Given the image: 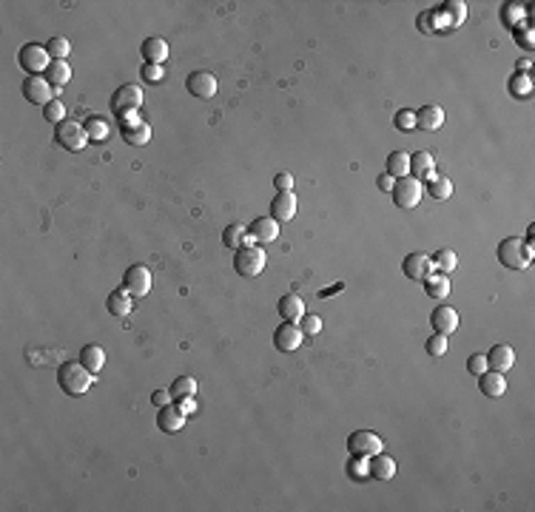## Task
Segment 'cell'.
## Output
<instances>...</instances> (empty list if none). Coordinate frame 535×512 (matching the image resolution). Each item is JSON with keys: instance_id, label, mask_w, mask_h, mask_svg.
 I'll return each instance as SVG.
<instances>
[{"instance_id": "50", "label": "cell", "mask_w": 535, "mask_h": 512, "mask_svg": "<svg viewBox=\"0 0 535 512\" xmlns=\"http://www.w3.org/2000/svg\"><path fill=\"white\" fill-rule=\"evenodd\" d=\"M176 404H180V410H183L186 415H191V413L197 410V404H194V399H183V402H176Z\"/></svg>"}, {"instance_id": "49", "label": "cell", "mask_w": 535, "mask_h": 512, "mask_svg": "<svg viewBox=\"0 0 535 512\" xmlns=\"http://www.w3.org/2000/svg\"><path fill=\"white\" fill-rule=\"evenodd\" d=\"M376 185H379L381 191H393V185H396V179H393L390 174H381V176L376 179Z\"/></svg>"}, {"instance_id": "35", "label": "cell", "mask_w": 535, "mask_h": 512, "mask_svg": "<svg viewBox=\"0 0 535 512\" xmlns=\"http://www.w3.org/2000/svg\"><path fill=\"white\" fill-rule=\"evenodd\" d=\"M430 259H433V267H438V274H453L456 265H459V259H456V254H453L450 248L436 251Z\"/></svg>"}, {"instance_id": "1", "label": "cell", "mask_w": 535, "mask_h": 512, "mask_svg": "<svg viewBox=\"0 0 535 512\" xmlns=\"http://www.w3.org/2000/svg\"><path fill=\"white\" fill-rule=\"evenodd\" d=\"M57 384H60V390L66 396L80 399L88 393V387L94 384V373L88 370L83 361H66V365H60V370H57Z\"/></svg>"}, {"instance_id": "36", "label": "cell", "mask_w": 535, "mask_h": 512, "mask_svg": "<svg viewBox=\"0 0 535 512\" xmlns=\"http://www.w3.org/2000/svg\"><path fill=\"white\" fill-rule=\"evenodd\" d=\"M510 94L513 97H529L532 94V80H529V74H513L510 77Z\"/></svg>"}, {"instance_id": "9", "label": "cell", "mask_w": 535, "mask_h": 512, "mask_svg": "<svg viewBox=\"0 0 535 512\" xmlns=\"http://www.w3.org/2000/svg\"><path fill=\"white\" fill-rule=\"evenodd\" d=\"M151 270H148L145 265H131L126 274H123V288L134 296V299H140V296H148V290H151Z\"/></svg>"}, {"instance_id": "13", "label": "cell", "mask_w": 535, "mask_h": 512, "mask_svg": "<svg viewBox=\"0 0 535 512\" xmlns=\"http://www.w3.org/2000/svg\"><path fill=\"white\" fill-rule=\"evenodd\" d=\"M302 339H305L302 327H296L293 322H285V324L277 327V333H274V347L279 353H293V350L302 347Z\"/></svg>"}, {"instance_id": "45", "label": "cell", "mask_w": 535, "mask_h": 512, "mask_svg": "<svg viewBox=\"0 0 535 512\" xmlns=\"http://www.w3.org/2000/svg\"><path fill=\"white\" fill-rule=\"evenodd\" d=\"M274 188H277L279 194H285V191H293V176H290L288 171L277 174V176H274Z\"/></svg>"}, {"instance_id": "30", "label": "cell", "mask_w": 535, "mask_h": 512, "mask_svg": "<svg viewBox=\"0 0 535 512\" xmlns=\"http://www.w3.org/2000/svg\"><path fill=\"white\" fill-rule=\"evenodd\" d=\"M168 390H171V399H174V402L194 399V396H197V379H194V376H176Z\"/></svg>"}, {"instance_id": "14", "label": "cell", "mask_w": 535, "mask_h": 512, "mask_svg": "<svg viewBox=\"0 0 535 512\" xmlns=\"http://www.w3.org/2000/svg\"><path fill=\"white\" fill-rule=\"evenodd\" d=\"M186 421H188V415L180 410V404H176V402L160 407V413H157V427H160L163 433H168V436L180 433V430L186 427Z\"/></svg>"}, {"instance_id": "51", "label": "cell", "mask_w": 535, "mask_h": 512, "mask_svg": "<svg viewBox=\"0 0 535 512\" xmlns=\"http://www.w3.org/2000/svg\"><path fill=\"white\" fill-rule=\"evenodd\" d=\"M532 239H535V225L527 228V242H532Z\"/></svg>"}, {"instance_id": "8", "label": "cell", "mask_w": 535, "mask_h": 512, "mask_svg": "<svg viewBox=\"0 0 535 512\" xmlns=\"http://www.w3.org/2000/svg\"><path fill=\"white\" fill-rule=\"evenodd\" d=\"M381 447H384V438L376 436V433H370V430H356V433L347 438L350 456H365V459H370V456L381 453Z\"/></svg>"}, {"instance_id": "23", "label": "cell", "mask_w": 535, "mask_h": 512, "mask_svg": "<svg viewBox=\"0 0 535 512\" xmlns=\"http://www.w3.org/2000/svg\"><path fill=\"white\" fill-rule=\"evenodd\" d=\"M131 299H134V296H131L126 288L111 290V293H108V299H106V308H108V313H111V316L123 319V316H129V313H131V308H134Z\"/></svg>"}, {"instance_id": "32", "label": "cell", "mask_w": 535, "mask_h": 512, "mask_svg": "<svg viewBox=\"0 0 535 512\" xmlns=\"http://www.w3.org/2000/svg\"><path fill=\"white\" fill-rule=\"evenodd\" d=\"M123 140L129 145H145L148 140H151V126H148L145 119H140L137 126H126L123 129Z\"/></svg>"}, {"instance_id": "29", "label": "cell", "mask_w": 535, "mask_h": 512, "mask_svg": "<svg viewBox=\"0 0 535 512\" xmlns=\"http://www.w3.org/2000/svg\"><path fill=\"white\" fill-rule=\"evenodd\" d=\"M384 174H390L393 179H402L410 174V154L407 151H390L388 163H384Z\"/></svg>"}, {"instance_id": "4", "label": "cell", "mask_w": 535, "mask_h": 512, "mask_svg": "<svg viewBox=\"0 0 535 512\" xmlns=\"http://www.w3.org/2000/svg\"><path fill=\"white\" fill-rule=\"evenodd\" d=\"M54 140L60 142L66 151H83V148L92 142V140H88L85 126L77 123V119H63L60 126H54Z\"/></svg>"}, {"instance_id": "47", "label": "cell", "mask_w": 535, "mask_h": 512, "mask_svg": "<svg viewBox=\"0 0 535 512\" xmlns=\"http://www.w3.org/2000/svg\"><path fill=\"white\" fill-rule=\"evenodd\" d=\"M436 17H438V12H425V15H419V26H422V32L427 35V32H436Z\"/></svg>"}, {"instance_id": "19", "label": "cell", "mask_w": 535, "mask_h": 512, "mask_svg": "<svg viewBox=\"0 0 535 512\" xmlns=\"http://www.w3.org/2000/svg\"><path fill=\"white\" fill-rule=\"evenodd\" d=\"M271 217L277 222H290L296 217V194L293 191H285V194H277L271 199Z\"/></svg>"}, {"instance_id": "38", "label": "cell", "mask_w": 535, "mask_h": 512, "mask_svg": "<svg viewBox=\"0 0 535 512\" xmlns=\"http://www.w3.org/2000/svg\"><path fill=\"white\" fill-rule=\"evenodd\" d=\"M368 475H370V464H368L365 456H353V459L347 461V478L362 481V478H368Z\"/></svg>"}, {"instance_id": "48", "label": "cell", "mask_w": 535, "mask_h": 512, "mask_svg": "<svg viewBox=\"0 0 535 512\" xmlns=\"http://www.w3.org/2000/svg\"><path fill=\"white\" fill-rule=\"evenodd\" d=\"M151 402H154L157 407H165V404H171V402H174V399H171V390H154Z\"/></svg>"}, {"instance_id": "28", "label": "cell", "mask_w": 535, "mask_h": 512, "mask_svg": "<svg viewBox=\"0 0 535 512\" xmlns=\"http://www.w3.org/2000/svg\"><path fill=\"white\" fill-rule=\"evenodd\" d=\"M80 361L97 376V373L106 368V350H103L100 345H85V347L80 350Z\"/></svg>"}, {"instance_id": "15", "label": "cell", "mask_w": 535, "mask_h": 512, "mask_svg": "<svg viewBox=\"0 0 535 512\" xmlns=\"http://www.w3.org/2000/svg\"><path fill=\"white\" fill-rule=\"evenodd\" d=\"M248 239H254V242H259V245L277 242V239H279V222L274 217H256L248 225Z\"/></svg>"}, {"instance_id": "46", "label": "cell", "mask_w": 535, "mask_h": 512, "mask_svg": "<svg viewBox=\"0 0 535 512\" xmlns=\"http://www.w3.org/2000/svg\"><path fill=\"white\" fill-rule=\"evenodd\" d=\"M319 330H322V319L319 316H302V333L316 336Z\"/></svg>"}, {"instance_id": "20", "label": "cell", "mask_w": 535, "mask_h": 512, "mask_svg": "<svg viewBox=\"0 0 535 512\" xmlns=\"http://www.w3.org/2000/svg\"><path fill=\"white\" fill-rule=\"evenodd\" d=\"M479 390L487 399H498V396L507 393V379H504V373H498V370H484L479 376Z\"/></svg>"}, {"instance_id": "26", "label": "cell", "mask_w": 535, "mask_h": 512, "mask_svg": "<svg viewBox=\"0 0 535 512\" xmlns=\"http://www.w3.org/2000/svg\"><path fill=\"white\" fill-rule=\"evenodd\" d=\"M425 290L430 299H436V302H444V299L450 296V279L447 274H430L425 279Z\"/></svg>"}, {"instance_id": "2", "label": "cell", "mask_w": 535, "mask_h": 512, "mask_svg": "<svg viewBox=\"0 0 535 512\" xmlns=\"http://www.w3.org/2000/svg\"><path fill=\"white\" fill-rule=\"evenodd\" d=\"M532 256H535L532 242H524V239H518V236H507V239H501L498 242V262L504 267H510V270L529 267Z\"/></svg>"}, {"instance_id": "21", "label": "cell", "mask_w": 535, "mask_h": 512, "mask_svg": "<svg viewBox=\"0 0 535 512\" xmlns=\"http://www.w3.org/2000/svg\"><path fill=\"white\" fill-rule=\"evenodd\" d=\"M140 51H142L145 63H151V66H163L165 60H168V43H165L163 38H145L142 46H140Z\"/></svg>"}, {"instance_id": "39", "label": "cell", "mask_w": 535, "mask_h": 512, "mask_svg": "<svg viewBox=\"0 0 535 512\" xmlns=\"http://www.w3.org/2000/svg\"><path fill=\"white\" fill-rule=\"evenodd\" d=\"M43 117L49 119V123H54V126H60L63 119H66V106H63V100H51V103H46L43 106Z\"/></svg>"}, {"instance_id": "41", "label": "cell", "mask_w": 535, "mask_h": 512, "mask_svg": "<svg viewBox=\"0 0 535 512\" xmlns=\"http://www.w3.org/2000/svg\"><path fill=\"white\" fill-rule=\"evenodd\" d=\"M444 12H453V23H450V28H456V26H461L464 23V17H467V3H461V0H450V3H444Z\"/></svg>"}, {"instance_id": "37", "label": "cell", "mask_w": 535, "mask_h": 512, "mask_svg": "<svg viewBox=\"0 0 535 512\" xmlns=\"http://www.w3.org/2000/svg\"><path fill=\"white\" fill-rule=\"evenodd\" d=\"M46 51L51 54V60H66L69 51H72V43H69L63 35H57V38H51V40L46 43Z\"/></svg>"}, {"instance_id": "40", "label": "cell", "mask_w": 535, "mask_h": 512, "mask_svg": "<svg viewBox=\"0 0 535 512\" xmlns=\"http://www.w3.org/2000/svg\"><path fill=\"white\" fill-rule=\"evenodd\" d=\"M427 353L430 356H444V353H447L450 350V336H444V333H433L430 339H427Z\"/></svg>"}, {"instance_id": "25", "label": "cell", "mask_w": 535, "mask_h": 512, "mask_svg": "<svg viewBox=\"0 0 535 512\" xmlns=\"http://www.w3.org/2000/svg\"><path fill=\"white\" fill-rule=\"evenodd\" d=\"M368 464H370V478H376V481H390L396 475V459L384 456V453L370 456Z\"/></svg>"}, {"instance_id": "24", "label": "cell", "mask_w": 535, "mask_h": 512, "mask_svg": "<svg viewBox=\"0 0 535 512\" xmlns=\"http://www.w3.org/2000/svg\"><path fill=\"white\" fill-rule=\"evenodd\" d=\"M279 316L285 319V322H302V316H305V302L296 293H285L282 299H279Z\"/></svg>"}, {"instance_id": "16", "label": "cell", "mask_w": 535, "mask_h": 512, "mask_svg": "<svg viewBox=\"0 0 535 512\" xmlns=\"http://www.w3.org/2000/svg\"><path fill=\"white\" fill-rule=\"evenodd\" d=\"M430 324H433L436 333L450 336V333H456V327H459V313H456L450 305H438V308L430 313Z\"/></svg>"}, {"instance_id": "11", "label": "cell", "mask_w": 535, "mask_h": 512, "mask_svg": "<svg viewBox=\"0 0 535 512\" xmlns=\"http://www.w3.org/2000/svg\"><path fill=\"white\" fill-rule=\"evenodd\" d=\"M186 88H188V94H191V97L211 100V97L217 94V77H214L211 72H205V69L191 72V74L186 77Z\"/></svg>"}, {"instance_id": "43", "label": "cell", "mask_w": 535, "mask_h": 512, "mask_svg": "<svg viewBox=\"0 0 535 512\" xmlns=\"http://www.w3.org/2000/svg\"><path fill=\"white\" fill-rule=\"evenodd\" d=\"M484 370H487V356H484V353H472V356L467 358V373L481 376Z\"/></svg>"}, {"instance_id": "3", "label": "cell", "mask_w": 535, "mask_h": 512, "mask_svg": "<svg viewBox=\"0 0 535 512\" xmlns=\"http://www.w3.org/2000/svg\"><path fill=\"white\" fill-rule=\"evenodd\" d=\"M265 262H268V256H265V251L259 248V245H242L240 251H236V256H233V270L240 276H245V279H254V276H259L262 270H265Z\"/></svg>"}, {"instance_id": "22", "label": "cell", "mask_w": 535, "mask_h": 512, "mask_svg": "<svg viewBox=\"0 0 535 512\" xmlns=\"http://www.w3.org/2000/svg\"><path fill=\"white\" fill-rule=\"evenodd\" d=\"M444 123V111L438 106H422L419 111H415V129H422V131H438Z\"/></svg>"}, {"instance_id": "18", "label": "cell", "mask_w": 535, "mask_h": 512, "mask_svg": "<svg viewBox=\"0 0 535 512\" xmlns=\"http://www.w3.org/2000/svg\"><path fill=\"white\" fill-rule=\"evenodd\" d=\"M516 365V350L510 345H493L490 353H487V370H510Z\"/></svg>"}, {"instance_id": "42", "label": "cell", "mask_w": 535, "mask_h": 512, "mask_svg": "<svg viewBox=\"0 0 535 512\" xmlns=\"http://www.w3.org/2000/svg\"><path fill=\"white\" fill-rule=\"evenodd\" d=\"M393 123H396V129H399V131H413V129H415V111L402 108V111L396 114Z\"/></svg>"}, {"instance_id": "33", "label": "cell", "mask_w": 535, "mask_h": 512, "mask_svg": "<svg viewBox=\"0 0 535 512\" xmlns=\"http://www.w3.org/2000/svg\"><path fill=\"white\" fill-rule=\"evenodd\" d=\"M85 131L92 142H103L108 140V119L106 117H88L85 119Z\"/></svg>"}, {"instance_id": "7", "label": "cell", "mask_w": 535, "mask_h": 512, "mask_svg": "<svg viewBox=\"0 0 535 512\" xmlns=\"http://www.w3.org/2000/svg\"><path fill=\"white\" fill-rule=\"evenodd\" d=\"M140 106H142V88L134 85V83L120 85V88H117V92L111 94V108H114L117 117L134 114V111H140Z\"/></svg>"}, {"instance_id": "6", "label": "cell", "mask_w": 535, "mask_h": 512, "mask_svg": "<svg viewBox=\"0 0 535 512\" xmlns=\"http://www.w3.org/2000/svg\"><path fill=\"white\" fill-rule=\"evenodd\" d=\"M422 183H419V179H415V176H402V179H396V185H393V205L396 208H402V210H413L415 205H419L422 202Z\"/></svg>"}, {"instance_id": "27", "label": "cell", "mask_w": 535, "mask_h": 512, "mask_svg": "<svg viewBox=\"0 0 535 512\" xmlns=\"http://www.w3.org/2000/svg\"><path fill=\"white\" fill-rule=\"evenodd\" d=\"M46 83L51 85V88H63L69 80H72V69H69V63L66 60H51V66L46 69Z\"/></svg>"}, {"instance_id": "34", "label": "cell", "mask_w": 535, "mask_h": 512, "mask_svg": "<svg viewBox=\"0 0 535 512\" xmlns=\"http://www.w3.org/2000/svg\"><path fill=\"white\" fill-rule=\"evenodd\" d=\"M427 194L433 199H450V194H453L450 176H433V179H427Z\"/></svg>"}, {"instance_id": "44", "label": "cell", "mask_w": 535, "mask_h": 512, "mask_svg": "<svg viewBox=\"0 0 535 512\" xmlns=\"http://www.w3.org/2000/svg\"><path fill=\"white\" fill-rule=\"evenodd\" d=\"M140 74H142V80H145V83H163V80H165L163 66H151V63H145Z\"/></svg>"}, {"instance_id": "12", "label": "cell", "mask_w": 535, "mask_h": 512, "mask_svg": "<svg viewBox=\"0 0 535 512\" xmlns=\"http://www.w3.org/2000/svg\"><path fill=\"white\" fill-rule=\"evenodd\" d=\"M23 97L28 103H35V106H46V103L54 100V88L46 83L43 74H32V77L23 80Z\"/></svg>"}, {"instance_id": "31", "label": "cell", "mask_w": 535, "mask_h": 512, "mask_svg": "<svg viewBox=\"0 0 535 512\" xmlns=\"http://www.w3.org/2000/svg\"><path fill=\"white\" fill-rule=\"evenodd\" d=\"M222 245L231 251H240L242 245H248V228L245 225H228L222 231Z\"/></svg>"}, {"instance_id": "17", "label": "cell", "mask_w": 535, "mask_h": 512, "mask_svg": "<svg viewBox=\"0 0 535 512\" xmlns=\"http://www.w3.org/2000/svg\"><path fill=\"white\" fill-rule=\"evenodd\" d=\"M410 176H415L419 183H427V179L436 176V160L430 151H415L410 154Z\"/></svg>"}, {"instance_id": "5", "label": "cell", "mask_w": 535, "mask_h": 512, "mask_svg": "<svg viewBox=\"0 0 535 512\" xmlns=\"http://www.w3.org/2000/svg\"><path fill=\"white\" fill-rule=\"evenodd\" d=\"M17 63H20L23 72H28V77H32V74H46V69L51 66V54L40 43H26L17 51Z\"/></svg>"}, {"instance_id": "10", "label": "cell", "mask_w": 535, "mask_h": 512, "mask_svg": "<svg viewBox=\"0 0 535 512\" xmlns=\"http://www.w3.org/2000/svg\"><path fill=\"white\" fill-rule=\"evenodd\" d=\"M402 270H404V276H407V279H413V282H425V279L433 274V259H430V254H425V251H413V254L404 256Z\"/></svg>"}]
</instances>
